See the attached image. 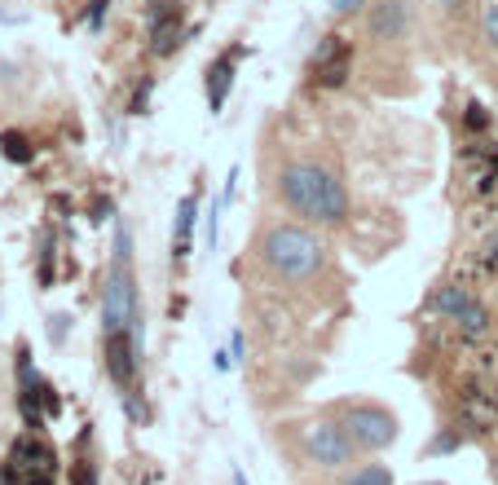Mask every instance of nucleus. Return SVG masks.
Wrapping results in <instances>:
<instances>
[{
    "mask_svg": "<svg viewBox=\"0 0 498 485\" xmlns=\"http://www.w3.org/2000/svg\"><path fill=\"white\" fill-rule=\"evenodd\" d=\"M101 336H133L141 348V300H137V274H133V234L120 221L115 225V252L106 270V291H101Z\"/></svg>",
    "mask_w": 498,
    "mask_h": 485,
    "instance_id": "obj_1",
    "label": "nucleus"
},
{
    "mask_svg": "<svg viewBox=\"0 0 498 485\" xmlns=\"http://www.w3.org/2000/svg\"><path fill=\"white\" fill-rule=\"evenodd\" d=\"M278 195L283 204L318 225H340L349 216V195L327 168L318 164H287L278 173Z\"/></svg>",
    "mask_w": 498,
    "mask_h": 485,
    "instance_id": "obj_2",
    "label": "nucleus"
},
{
    "mask_svg": "<svg viewBox=\"0 0 498 485\" xmlns=\"http://www.w3.org/2000/svg\"><path fill=\"white\" fill-rule=\"evenodd\" d=\"M322 242L313 239L309 230H300V225H273L261 242V256H265V265L273 270L278 278H287V282H304V278H313L322 270Z\"/></svg>",
    "mask_w": 498,
    "mask_h": 485,
    "instance_id": "obj_3",
    "label": "nucleus"
},
{
    "mask_svg": "<svg viewBox=\"0 0 498 485\" xmlns=\"http://www.w3.org/2000/svg\"><path fill=\"white\" fill-rule=\"evenodd\" d=\"M53 468H58V454L44 437H18L9 463H0V485H53Z\"/></svg>",
    "mask_w": 498,
    "mask_h": 485,
    "instance_id": "obj_4",
    "label": "nucleus"
},
{
    "mask_svg": "<svg viewBox=\"0 0 498 485\" xmlns=\"http://www.w3.org/2000/svg\"><path fill=\"white\" fill-rule=\"evenodd\" d=\"M344 428H349L353 446H362V451H384V446H393V442H397V419L388 415L384 406H370V402L349 406Z\"/></svg>",
    "mask_w": 498,
    "mask_h": 485,
    "instance_id": "obj_5",
    "label": "nucleus"
},
{
    "mask_svg": "<svg viewBox=\"0 0 498 485\" xmlns=\"http://www.w3.org/2000/svg\"><path fill=\"white\" fill-rule=\"evenodd\" d=\"M304 451H309L313 463H322V468H344V463L353 459V437H349L344 423L318 419V423L304 428Z\"/></svg>",
    "mask_w": 498,
    "mask_h": 485,
    "instance_id": "obj_6",
    "label": "nucleus"
},
{
    "mask_svg": "<svg viewBox=\"0 0 498 485\" xmlns=\"http://www.w3.org/2000/svg\"><path fill=\"white\" fill-rule=\"evenodd\" d=\"M309 75L318 89H340L353 75V44L344 35H322V44L309 58Z\"/></svg>",
    "mask_w": 498,
    "mask_h": 485,
    "instance_id": "obj_7",
    "label": "nucleus"
},
{
    "mask_svg": "<svg viewBox=\"0 0 498 485\" xmlns=\"http://www.w3.org/2000/svg\"><path fill=\"white\" fill-rule=\"evenodd\" d=\"M146 32H150V53L155 58L177 53V44H181V5L177 0H150Z\"/></svg>",
    "mask_w": 498,
    "mask_h": 485,
    "instance_id": "obj_8",
    "label": "nucleus"
},
{
    "mask_svg": "<svg viewBox=\"0 0 498 485\" xmlns=\"http://www.w3.org/2000/svg\"><path fill=\"white\" fill-rule=\"evenodd\" d=\"M247 58V44H230L212 67H207V106L212 110H221V106L230 102V89H234V71H238V62Z\"/></svg>",
    "mask_w": 498,
    "mask_h": 485,
    "instance_id": "obj_9",
    "label": "nucleus"
},
{
    "mask_svg": "<svg viewBox=\"0 0 498 485\" xmlns=\"http://www.w3.org/2000/svg\"><path fill=\"white\" fill-rule=\"evenodd\" d=\"M101 348H106V371L120 388H133L137 362H141V348L133 345V336H101Z\"/></svg>",
    "mask_w": 498,
    "mask_h": 485,
    "instance_id": "obj_10",
    "label": "nucleus"
},
{
    "mask_svg": "<svg viewBox=\"0 0 498 485\" xmlns=\"http://www.w3.org/2000/svg\"><path fill=\"white\" fill-rule=\"evenodd\" d=\"M406 27H410V5L406 0H375L370 5V18H366L370 40H397Z\"/></svg>",
    "mask_w": 498,
    "mask_h": 485,
    "instance_id": "obj_11",
    "label": "nucleus"
},
{
    "mask_svg": "<svg viewBox=\"0 0 498 485\" xmlns=\"http://www.w3.org/2000/svg\"><path fill=\"white\" fill-rule=\"evenodd\" d=\"M195 221H199V195H186V199H181V208H177V225H172V256H177V261H186V256H190Z\"/></svg>",
    "mask_w": 498,
    "mask_h": 485,
    "instance_id": "obj_12",
    "label": "nucleus"
},
{
    "mask_svg": "<svg viewBox=\"0 0 498 485\" xmlns=\"http://www.w3.org/2000/svg\"><path fill=\"white\" fill-rule=\"evenodd\" d=\"M472 300H476V296L467 291L464 282H450V287H441V291L432 296V309L445 313V318H459V313H464L467 305H472Z\"/></svg>",
    "mask_w": 498,
    "mask_h": 485,
    "instance_id": "obj_13",
    "label": "nucleus"
},
{
    "mask_svg": "<svg viewBox=\"0 0 498 485\" xmlns=\"http://www.w3.org/2000/svg\"><path fill=\"white\" fill-rule=\"evenodd\" d=\"M455 322H459V336H464V340H481V336L490 331V313H485L481 300H472V305L455 318Z\"/></svg>",
    "mask_w": 498,
    "mask_h": 485,
    "instance_id": "obj_14",
    "label": "nucleus"
},
{
    "mask_svg": "<svg viewBox=\"0 0 498 485\" xmlns=\"http://www.w3.org/2000/svg\"><path fill=\"white\" fill-rule=\"evenodd\" d=\"M0 155H5L9 164H32L35 146L23 138V133H0Z\"/></svg>",
    "mask_w": 498,
    "mask_h": 485,
    "instance_id": "obj_15",
    "label": "nucleus"
},
{
    "mask_svg": "<svg viewBox=\"0 0 498 485\" xmlns=\"http://www.w3.org/2000/svg\"><path fill=\"white\" fill-rule=\"evenodd\" d=\"M344 485H393V477H388V468H362V472H353Z\"/></svg>",
    "mask_w": 498,
    "mask_h": 485,
    "instance_id": "obj_16",
    "label": "nucleus"
},
{
    "mask_svg": "<svg viewBox=\"0 0 498 485\" xmlns=\"http://www.w3.org/2000/svg\"><path fill=\"white\" fill-rule=\"evenodd\" d=\"M481 27H485V40L494 44V53H498V5H485V14H481Z\"/></svg>",
    "mask_w": 498,
    "mask_h": 485,
    "instance_id": "obj_17",
    "label": "nucleus"
},
{
    "mask_svg": "<svg viewBox=\"0 0 498 485\" xmlns=\"http://www.w3.org/2000/svg\"><path fill=\"white\" fill-rule=\"evenodd\" d=\"M464 124H467V128H472V133H481V128L490 124V115H485V106H476V102L467 106V110H464Z\"/></svg>",
    "mask_w": 498,
    "mask_h": 485,
    "instance_id": "obj_18",
    "label": "nucleus"
},
{
    "mask_svg": "<svg viewBox=\"0 0 498 485\" xmlns=\"http://www.w3.org/2000/svg\"><path fill=\"white\" fill-rule=\"evenodd\" d=\"M71 485H98V472H93V463H84V459H80V463L71 468Z\"/></svg>",
    "mask_w": 498,
    "mask_h": 485,
    "instance_id": "obj_19",
    "label": "nucleus"
},
{
    "mask_svg": "<svg viewBox=\"0 0 498 485\" xmlns=\"http://www.w3.org/2000/svg\"><path fill=\"white\" fill-rule=\"evenodd\" d=\"M221 204H212V212H207V225H203V234H207V247H216V234H221Z\"/></svg>",
    "mask_w": 498,
    "mask_h": 485,
    "instance_id": "obj_20",
    "label": "nucleus"
},
{
    "mask_svg": "<svg viewBox=\"0 0 498 485\" xmlns=\"http://www.w3.org/2000/svg\"><path fill=\"white\" fill-rule=\"evenodd\" d=\"M67 313H53V318H49V336H53V345H62V336H67Z\"/></svg>",
    "mask_w": 498,
    "mask_h": 485,
    "instance_id": "obj_21",
    "label": "nucleus"
},
{
    "mask_svg": "<svg viewBox=\"0 0 498 485\" xmlns=\"http://www.w3.org/2000/svg\"><path fill=\"white\" fill-rule=\"evenodd\" d=\"M106 9H110V0H93V9H89V27L98 32L101 27V18H106Z\"/></svg>",
    "mask_w": 498,
    "mask_h": 485,
    "instance_id": "obj_22",
    "label": "nucleus"
},
{
    "mask_svg": "<svg viewBox=\"0 0 498 485\" xmlns=\"http://www.w3.org/2000/svg\"><path fill=\"white\" fill-rule=\"evenodd\" d=\"M146 98H150V80H146V84L137 89V98H133V115H141V110H146Z\"/></svg>",
    "mask_w": 498,
    "mask_h": 485,
    "instance_id": "obj_23",
    "label": "nucleus"
},
{
    "mask_svg": "<svg viewBox=\"0 0 498 485\" xmlns=\"http://www.w3.org/2000/svg\"><path fill=\"white\" fill-rule=\"evenodd\" d=\"M358 5H362V0H331V9H335V14H353Z\"/></svg>",
    "mask_w": 498,
    "mask_h": 485,
    "instance_id": "obj_24",
    "label": "nucleus"
},
{
    "mask_svg": "<svg viewBox=\"0 0 498 485\" xmlns=\"http://www.w3.org/2000/svg\"><path fill=\"white\" fill-rule=\"evenodd\" d=\"M485 261H490V265H498V234L490 239V252H485Z\"/></svg>",
    "mask_w": 498,
    "mask_h": 485,
    "instance_id": "obj_25",
    "label": "nucleus"
},
{
    "mask_svg": "<svg viewBox=\"0 0 498 485\" xmlns=\"http://www.w3.org/2000/svg\"><path fill=\"white\" fill-rule=\"evenodd\" d=\"M436 5H441V9H464L467 0H436Z\"/></svg>",
    "mask_w": 498,
    "mask_h": 485,
    "instance_id": "obj_26",
    "label": "nucleus"
},
{
    "mask_svg": "<svg viewBox=\"0 0 498 485\" xmlns=\"http://www.w3.org/2000/svg\"><path fill=\"white\" fill-rule=\"evenodd\" d=\"M234 485H247V481H243V477H234Z\"/></svg>",
    "mask_w": 498,
    "mask_h": 485,
    "instance_id": "obj_27",
    "label": "nucleus"
},
{
    "mask_svg": "<svg viewBox=\"0 0 498 485\" xmlns=\"http://www.w3.org/2000/svg\"><path fill=\"white\" fill-rule=\"evenodd\" d=\"M494 164H498V150H494Z\"/></svg>",
    "mask_w": 498,
    "mask_h": 485,
    "instance_id": "obj_28",
    "label": "nucleus"
},
{
    "mask_svg": "<svg viewBox=\"0 0 498 485\" xmlns=\"http://www.w3.org/2000/svg\"><path fill=\"white\" fill-rule=\"evenodd\" d=\"M494 393H498V388H494Z\"/></svg>",
    "mask_w": 498,
    "mask_h": 485,
    "instance_id": "obj_29",
    "label": "nucleus"
}]
</instances>
